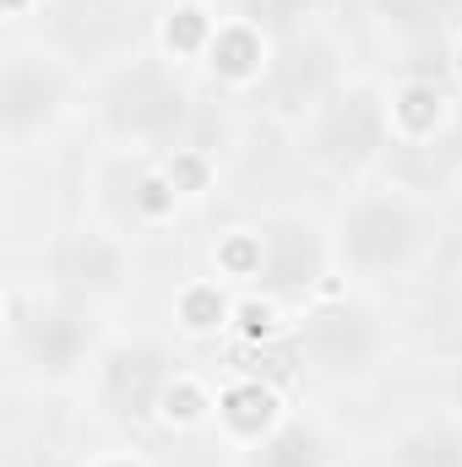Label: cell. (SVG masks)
Listing matches in <instances>:
<instances>
[{"instance_id": "44dd1931", "label": "cell", "mask_w": 462, "mask_h": 467, "mask_svg": "<svg viewBox=\"0 0 462 467\" xmlns=\"http://www.w3.org/2000/svg\"><path fill=\"white\" fill-rule=\"evenodd\" d=\"M457 71H462V60H457Z\"/></svg>"}, {"instance_id": "9c48e42d", "label": "cell", "mask_w": 462, "mask_h": 467, "mask_svg": "<svg viewBox=\"0 0 462 467\" xmlns=\"http://www.w3.org/2000/svg\"><path fill=\"white\" fill-rule=\"evenodd\" d=\"M321 239L310 223H272L267 234H256V277L278 294L294 299L321 277Z\"/></svg>"}, {"instance_id": "ffe728a7", "label": "cell", "mask_w": 462, "mask_h": 467, "mask_svg": "<svg viewBox=\"0 0 462 467\" xmlns=\"http://www.w3.org/2000/svg\"><path fill=\"white\" fill-rule=\"evenodd\" d=\"M99 467H136V462H99Z\"/></svg>"}, {"instance_id": "4fadbf2b", "label": "cell", "mask_w": 462, "mask_h": 467, "mask_svg": "<svg viewBox=\"0 0 462 467\" xmlns=\"http://www.w3.org/2000/svg\"><path fill=\"white\" fill-rule=\"evenodd\" d=\"M207 55H213V71H224V77H234V82H250V77H261V71H267L261 33H256L250 22L213 33V38H207Z\"/></svg>"}, {"instance_id": "9a60e30c", "label": "cell", "mask_w": 462, "mask_h": 467, "mask_svg": "<svg viewBox=\"0 0 462 467\" xmlns=\"http://www.w3.org/2000/svg\"><path fill=\"white\" fill-rule=\"evenodd\" d=\"M310 0H245V22L256 33H289L299 16H305Z\"/></svg>"}, {"instance_id": "52a82bcc", "label": "cell", "mask_w": 462, "mask_h": 467, "mask_svg": "<svg viewBox=\"0 0 462 467\" xmlns=\"http://www.w3.org/2000/svg\"><path fill=\"white\" fill-rule=\"evenodd\" d=\"M49 272H55L60 299H71V305H104V299H115L120 288H125L131 261H125V250L110 234L82 229V234H66L55 244Z\"/></svg>"}, {"instance_id": "8fae6325", "label": "cell", "mask_w": 462, "mask_h": 467, "mask_svg": "<svg viewBox=\"0 0 462 467\" xmlns=\"http://www.w3.org/2000/svg\"><path fill=\"white\" fill-rule=\"evenodd\" d=\"M245 467H332V446L316 424L289 419V424H272L267 435H256Z\"/></svg>"}, {"instance_id": "ac0fdd59", "label": "cell", "mask_w": 462, "mask_h": 467, "mask_svg": "<svg viewBox=\"0 0 462 467\" xmlns=\"http://www.w3.org/2000/svg\"><path fill=\"white\" fill-rule=\"evenodd\" d=\"M446 158L462 163V109H457V119H452V130H446Z\"/></svg>"}, {"instance_id": "277c9868", "label": "cell", "mask_w": 462, "mask_h": 467, "mask_svg": "<svg viewBox=\"0 0 462 467\" xmlns=\"http://www.w3.org/2000/svg\"><path fill=\"white\" fill-rule=\"evenodd\" d=\"M71 71L44 49H11L0 60V136L11 152H27L55 119L66 115Z\"/></svg>"}, {"instance_id": "30bf717a", "label": "cell", "mask_w": 462, "mask_h": 467, "mask_svg": "<svg viewBox=\"0 0 462 467\" xmlns=\"http://www.w3.org/2000/svg\"><path fill=\"white\" fill-rule=\"evenodd\" d=\"M267 93L283 115L299 109H321L338 93V71H332V49L316 38H294L272 66H267Z\"/></svg>"}, {"instance_id": "5b68a950", "label": "cell", "mask_w": 462, "mask_h": 467, "mask_svg": "<svg viewBox=\"0 0 462 467\" xmlns=\"http://www.w3.org/2000/svg\"><path fill=\"white\" fill-rule=\"evenodd\" d=\"M386 353V332L364 305L327 299L299 321V358L327 380H364Z\"/></svg>"}, {"instance_id": "6da1fadb", "label": "cell", "mask_w": 462, "mask_h": 467, "mask_svg": "<svg viewBox=\"0 0 462 467\" xmlns=\"http://www.w3.org/2000/svg\"><path fill=\"white\" fill-rule=\"evenodd\" d=\"M425 250V218L403 196H359L338 218V261L353 277H403Z\"/></svg>"}, {"instance_id": "5bb4252c", "label": "cell", "mask_w": 462, "mask_h": 467, "mask_svg": "<svg viewBox=\"0 0 462 467\" xmlns=\"http://www.w3.org/2000/svg\"><path fill=\"white\" fill-rule=\"evenodd\" d=\"M386 27L408 33V38H430V33H446L462 16V0H375Z\"/></svg>"}, {"instance_id": "8992f818", "label": "cell", "mask_w": 462, "mask_h": 467, "mask_svg": "<svg viewBox=\"0 0 462 467\" xmlns=\"http://www.w3.org/2000/svg\"><path fill=\"white\" fill-rule=\"evenodd\" d=\"M392 109L381 93L370 88H338L321 109H316V158L343 169V174H359L370 169L381 152H386V136H392Z\"/></svg>"}, {"instance_id": "3957f363", "label": "cell", "mask_w": 462, "mask_h": 467, "mask_svg": "<svg viewBox=\"0 0 462 467\" xmlns=\"http://www.w3.org/2000/svg\"><path fill=\"white\" fill-rule=\"evenodd\" d=\"M11 353L33 380H71L93 358V316L71 299H16Z\"/></svg>"}, {"instance_id": "2e32d148", "label": "cell", "mask_w": 462, "mask_h": 467, "mask_svg": "<svg viewBox=\"0 0 462 467\" xmlns=\"http://www.w3.org/2000/svg\"><path fill=\"white\" fill-rule=\"evenodd\" d=\"M229 419L234 430H245V435H261V424L272 419V397L261 391V386H239V391H229Z\"/></svg>"}, {"instance_id": "7c38bea8", "label": "cell", "mask_w": 462, "mask_h": 467, "mask_svg": "<svg viewBox=\"0 0 462 467\" xmlns=\"http://www.w3.org/2000/svg\"><path fill=\"white\" fill-rule=\"evenodd\" d=\"M386 467H462V424L452 419H425L397 435Z\"/></svg>"}, {"instance_id": "ba28073f", "label": "cell", "mask_w": 462, "mask_h": 467, "mask_svg": "<svg viewBox=\"0 0 462 467\" xmlns=\"http://www.w3.org/2000/svg\"><path fill=\"white\" fill-rule=\"evenodd\" d=\"M169 391H174V364L152 343L115 348L104 358V369H99V397L120 419H147L158 402H169Z\"/></svg>"}, {"instance_id": "d6986e66", "label": "cell", "mask_w": 462, "mask_h": 467, "mask_svg": "<svg viewBox=\"0 0 462 467\" xmlns=\"http://www.w3.org/2000/svg\"><path fill=\"white\" fill-rule=\"evenodd\" d=\"M5 11H11V16H22V11H27V0H5Z\"/></svg>"}, {"instance_id": "7a4b0ae2", "label": "cell", "mask_w": 462, "mask_h": 467, "mask_svg": "<svg viewBox=\"0 0 462 467\" xmlns=\"http://www.w3.org/2000/svg\"><path fill=\"white\" fill-rule=\"evenodd\" d=\"M191 119V93L180 88V77L158 60L125 66L115 82L104 88V125L115 130L120 141L136 147H169L180 141Z\"/></svg>"}, {"instance_id": "e0dca14e", "label": "cell", "mask_w": 462, "mask_h": 467, "mask_svg": "<svg viewBox=\"0 0 462 467\" xmlns=\"http://www.w3.org/2000/svg\"><path fill=\"white\" fill-rule=\"evenodd\" d=\"M392 115L403 119V125H414V130H430V119L441 115V93H436L430 82H414V88H403V93H397Z\"/></svg>"}]
</instances>
